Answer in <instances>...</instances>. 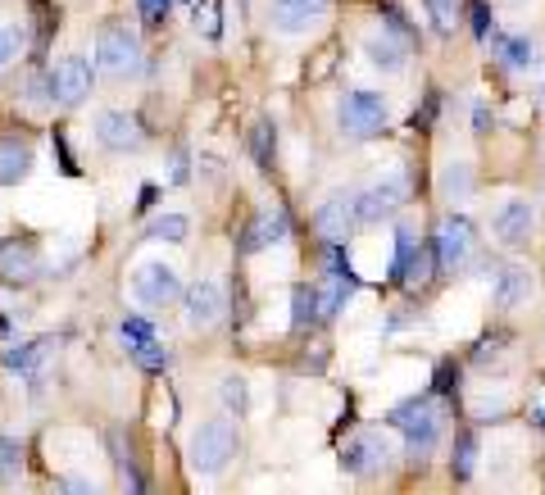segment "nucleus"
<instances>
[{"label":"nucleus","mask_w":545,"mask_h":495,"mask_svg":"<svg viewBox=\"0 0 545 495\" xmlns=\"http://www.w3.org/2000/svg\"><path fill=\"white\" fill-rule=\"evenodd\" d=\"M391 427L405 432V459L409 464H423V459L436 450V436H441V418H436V409L427 396H414V400L391 409Z\"/></svg>","instance_id":"f257e3e1"},{"label":"nucleus","mask_w":545,"mask_h":495,"mask_svg":"<svg viewBox=\"0 0 545 495\" xmlns=\"http://www.w3.org/2000/svg\"><path fill=\"white\" fill-rule=\"evenodd\" d=\"M237 423L232 418H209V423H200V432L191 436V468H196L200 477H218L223 468L237 459Z\"/></svg>","instance_id":"f03ea898"},{"label":"nucleus","mask_w":545,"mask_h":495,"mask_svg":"<svg viewBox=\"0 0 545 495\" xmlns=\"http://www.w3.org/2000/svg\"><path fill=\"white\" fill-rule=\"evenodd\" d=\"M341 119V132L355 141H368V137H382L387 132V119H391V105L382 91H350L337 109Z\"/></svg>","instance_id":"7ed1b4c3"},{"label":"nucleus","mask_w":545,"mask_h":495,"mask_svg":"<svg viewBox=\"0 0 545 495\" xmlns=\"http://www.w3.org/2000/svg\"><path fill=\"white\" fill-rule=\"evenodd\" d=\"M473 250H477V228L464 214H446L436 223L432 255H436V268H441V273H459V268L473 259Z\"/></svg>","instance_id":"20e7f679"},{"label":"nucleus","mask_w":545,"mask_h":495,"mask_svg":"<svg viewBox=\"0 0 545 495\" xmlns=\"http://www.w3.org/2000/svg\"><path fill=\"white\" fill-rule=\"evenodd\" d=\"M96 64L114 78H128V73L141 69V37L128 28V23H105L96 32Z\"/></svg>","instance_id":"39448f33"},{"label":"nucleus","mask_w":545,"mask_h":495,"mask_svg":"<svg viewBox=\"0 0 545 495\" xmlns=\"http://www.w3.org/2000/svg\"><path fill=\"white\" fill-rule=\"evenodd\" d=\"M96 87V69H91L82 55H64L55 69H50V100H60L64 109H78L82 100Z\"/></svg>","instance_id":"423d86ee"},{"label":"nucleus","mask_w":545,"mask_h":495,"mask_svg":"<svg viewBox=\"0 0 545 495\" xmlns=\"http://www.w3.org/2000/svg\"><path fill=\"white\" fill-rule=\"evenodd\" d=\"M405 191H409L405 178H387V182H377V187L359 191V196H350L355 223H382V218H396L400 205H405Z\"/></svg>","instance_id":"0eeeda50"},{"label":"nucleus","mask_w":545,"mask_h":495,"mask_svg":"<svg viewBox=\"0 0 545 495\" xmlns=\"http://www.w3.org/2000/svg\"><path fill=\"white\" fill-rule=\"evenodd\" d=\"M41 278V250L23 237L0 241V282L5 287H32Z\"/></svg>","instance_id":"6e6552de"},{"label":"nucleus","mask_w":545,"mask_h":495,"mask_svg":"<svg viewBox=\"0 0 545 495\" xmlns=\"http://www.w3.org/2000/svg\"><path fill=\"white\" fill-rule=\"evenodd\" d=\"M91 132H96V141H100L105 150H114V155L141 150V141H146L141 123L132 119V114H123V109H100L96 123H91Z\"/></svg>","instance_id":"1a4fd4ad"},{"label":"nucleus","mask_w":545,"mask_h":495,"mask_svg":"<svg viewBox=\"0 0 545 495\" xmlns=\"http://www.w3.org/2000/svg\"><path fill=\"white\" fill-rule=\"evenodd\" d=\"M287 237H291V214L282 205H268V209H259V214L250 218V228L241 232V250H246V255H259V250H268V246H282Z\"/></svg>","instance_id":"9d476101"},{"label":"nucleus","mask_w":545,"mask_h":495,"mask_svg":"<svg viewBox=\"0 0 545 495\" xmlns=\"http://www.w3.org/2000/svg\"><path fill=\"white\" fill-rule=\"evenodd\" d=\"M132 291H137L141 305L164 309V305H173V300L182 296V282H178V273H173L169 264H141L137 278H132Z\"/></svg>","instance_id":"9b49d317"},{"label":"nucleus","mask_w":545,"mask_h":495,"mask_svg":"<svg viewBox=\"0 0 545 495\" xmlns=\"http://www.w3.org/2000/svg\"><path fill=\"white\" fill-rule=\"evenodd\" d=\"M318 19H327V0H273L268 5V23L278 32H305L314 28Z\"/></svg>","instance_id":"f8f14e48"},{"label":"nucleus","mask_w":545,"mask_h":495,"mask_svg":"<svg viewBox=\"0 0 545 495\" xmlns=\"http://www.w3.org/2000/svg\"><path fill=\"white\" fill-rule=\"evenodd\" d=\"M314 232L327 241V246H346L350 232H355V209H350V196L323 200L318 214H314Z\"/></svg>","instance_id":"ddd939ff"},{"label":"nucleus","mask_w":545,"mask_h":495,"mask_svg":"<svg viewBox=\"0 0 545 495\" xmlns=\"http://www.w3.org/2000/svg\"><path fill=\"white\" fill-rule=\"evenodd\" d=\"M387 459H391L387 441H382V436H373V432L355 436V441L341 450V468H346V473H355V477H373L377 468H387Z\"/></svg>","instance_id":"4468645a"},{"label":"nucleus","mask_w":545,"mask_h":495,"mask_svg":"<svg viewBox=\"0 0 545 495\" xmlns=\"http://www.w3.org/2000/svg\"><path fill=\"white\" fill-rule=\"evenodd\" d=\"M223 318V287L214 278H200L196 287L187 291V327H214Z\"/></svg>","instance_id":"2eb2a0df"},{"label":"nucleus","mask_w":545,"mask_h":495,"mask_svg":"<svg viewBox=\"0 0 545 495\" xmlns=\"http://www.w3.org/2000/svg\"><path fill=\"white\" fill-rule=\"evenodd\" d=\"M532 228H536V205L532 200H509V205L496 214V237L505 241V246H527Z\"/></svg>","instance_id":"dca6fc26"},{"label":"nucleus","mask_w":545,"mask_h":495,"mask_svg":"<svg viewBox=\"0 0 545 495\" xmlns=\"http://www.w3.org/2000/svg\"><path fill=\"white\" fill-rule=\"evenodd\" d=\"M32 169V146L19 137H0V187H19Z\"/></svg>","instance_id":"f3484780"},{"label":"nucleus","mask_w":545,"mask_h":495,"mask_svg":"<svg viewBox=\"0 0 545 495\" xmlns=\"http://www.w3.org/2000/svg\"><path fill=\"white\" fill-rule=\"evenodd\" d=\"M50 350H55V337H37V341H23V346H10V350H5V368H10V373L32 377L50 359Z\"/></svg>","instance_id":"a211bd4d"},{"label":"nucleus","mask_w":545,"mask_h":495,"mask_svg":"<svg viewBox=\"0 0 545 495\" xmlns=\"http://www.w3.org/2000/svg\"><path fill=\"white\" fill-rule=\"evenodd\" d=\"M364 55H368V64H373V69L400 73V69H405L409 46H405L400 37H368V41H364Z\"/></svg>","instance_id":"6ab92c4d"},{"label":"nucleus","mask_w":545,"mask_h":495,"mask_svg":"<svg viewBox=\"0 0 545 495\" xmlns=\"http://www.w3.org/2000/svg\"><path fill=\"white\" fill-rule=\"evenodd\" d=\"M491 50H496V60L505 64V69H532L536 64V46L527 37H505V32H491Z\"/></svg>","instance_id":"aec40b11"},{"label":"nucleus","mask_w":545,"mask_h":495,"mask_svg":"<svg viewBox=\"0 0 545 495\" xmlns=\"http://www.w3.org/2000/svg\"><path fill=\"white\" fill-rule=\"evenodd\" d=\"M527 296H532V273H527V268H505V273L496 278V305L500 309H518Z\"/></svg>","instance_id":"412c9836"},{"label":"nucleus","mask_w":545,"mask_h":495,"mask_svg":"<svg viewBox=\"0 0 545 495\" xmlns=\"http://www.w3.org/2000/svg\"><path fill=\"white\" fill-rule=\"evenodd\" d=\"M191 28L209 41L223 37V0H191Z\"/></svg>","instance_id":"4be33fe9"},{"label":"nucleus","mask_w":545,"mask_h":495,"mask_svg":"<svg viewBox=\"0 0 545 495\" xmlns=\"http://www.w3.org/2000/svg\"><path fill=\"white\" fill-rule=\"evenodd\" d=\"M273 150H278V132H273L268 119H259L255 128H250V155H255L259 173H273Z\"/></svg>","instance_id":"5701e85b"},{"label":"nucleus","mask_w":545,"mask_h":495,"mask_svg":"<svg viewBox=\"0 0 545 495\" xmlns=\"http://www.w3.org/2000/svg\"><path fill=\"white\" fill-rule=\"evenodd\" d=\"M309 323H318V287L300 282V287L291 291V327H296V332H305Z\"/></svg>","instance_id":"b1692460"},{"label":"nucleus","mask_w":545,"mask_h":495,"mask_svg":"<svg viewBox=\"0 0 545 495\" xmlns=\"http://www.w3.org/2000/svg\"><path fill=\"white\" fill-rule=\"evenodd\" d=\"M132 364L141 368V373H169V364H173V355H169V346H159V337H150V341H141V346H132Z\"/></svg>","instance_id":"393cba45"},{"label":"nucleus","mask_w":545,"mask_h":495,"mask_svg":"<svg viewBox=\"0 0 545 495\" xmlns=\"http://www.w3.org/2000/svg\"><path fill=\"white\" fill-rule=\"evenodd\" d=\"M191 232V223L182 214H159L155 223L146 228V241H164V246H182Z\"/></svg>","instance_id":"a878e982"},{"label":"nucleus","mask_w":545,"mask_h":495,"mask_svg":"<svg viewBox=\"0 0 545 495\" xmlns=\"http://www.w3.org/2000/svg\"><path fill=\"white\" fill-rule=\"evenodd\" d=\"M427 14H432V28L441 32V37H450V32L459 28V14H464V0H427Z\"/></svg>","instance_id":"bb28decb"},{"label":"nucleus","mask_w":545,"mask_h":495,"mask_svg":"<svg viewBox=\"0 0 545 495\" xmlns=\"http://www.w3.org/2000/svg\"><path fill=\"white\" fill-rule=\"evenodd\" d=\"M432 268H436V255H432V246H423V250H414V259L405 264L400 282H405V287H427V282H432Z\"/></svg>","instance_id":"cd10ccee"},{"label":"nucleus","mask_w":545,"mask_h":495,"mask_svg":"<svg viewBox=\"0 0 545 495\" xmlns=\"http://www.w3.org/2000/svg\"><path fill=\"white\" fill-rule=\"evenodd\" d=\"M414 250H418V232L409 228V223H400L396 228V259H391V278L400 282V273H405V264L414 259Z\"/></svg>","instance_id":"c85d7f7f"},{"label":"nucleus","mask_w":545,"mask_h":495,"mask_svg":"<svg viewBox=\"0 0 545 495\" xmlns=\"http://www.w3.org/2000/svg\"><path fill=\"white\" fill-rule=\"evenodd\" d=\"M473 464H477V436L464 432L455 446V459H450V468H455V477L464 482V477H473Z\"/></svg>","instance_id":"c756f323"},{"label":"nucleus","mask_w":545,"mask_h":495,"mask_svg":"<svg viewBox=\"0 0 545 495\" xmlns=\"http://www.w3.org/2000/svg\"><path fill=\"white\" fill-rule=\"evenodd\" d=\"M218 396H223V405L232 409V414H246L250 409V391H246V377H223V391H218Z\"/></svg>","instance_id":"7c9ffc66"},{"label":"nucleus","mask_w":545,"mask_h":495,"mask_svg":"<svg viewBox=\"0 0 545 495\" xmlns=\"http://www.w3.org/2000/svg\"><path fill=\"white\" fill-rule=\"evenodd\" d=\"M441 191H446L450 200H464L468 191H473V173H468V164H450L446 178H441Z\"/></svg>","instance_id":"2f4dec72"},{"label":"nucleus","mask_w":545,"mask_h":495,"mask_svg":"<svg viewBox=\"0 0 545 495\" xmlns=\"http://www.w3.org/2000/svg\"><path fill=\"white\" fill-rule=\"evenodd\" d=\"M23 468V450L19 441H10V436H0V482H14Z\"/></svg>","instance_id":"473e14b6"},{"label":"nucleus","mask_w":545,"mask_h":495,"mask_svg":"<svg viewBox=\"0 0 545 495\" xmlns=\"http://www.w3.org/2000/svg\"><path fill=\"white\" fill-rule=\"evenodd\" d=\"M119 337L128 341V350H132V346H141V341H150V337H155V327H150V318L128 314V318H123V323H119Z\"/></svg>","instance_id":"72a5a7b5"},{"label":"nucleus","mask_w":545,"mask_h":495,"mask_svg":"<svg viewBox=\"0 0 545 495\" xmlns=\"http://www.w3.org/2000/svg\"><path fill=\"white\" fill-rule=\"evenodd\" d=\"M432 391H436V396H450V391H459V364H455V359H441V364H436Z\"/></svg>","instance_id":"f704fd0d"},{"label":"nucleus","mask_w":545,"mask_h":495,"mask_svg":"<svg viewBox=\"0 0 545 495\" xmlns=\"http://www.w3.org/2000/svg\"><path fill=\"white\" fill-rule=\"evenodd\" d=\"M382 19H387V32H391V37H400V41H405V46H409V41H414V28H409V23H405V14H400V5H396V0H382Z\"/></svg>","instance_id":"c9c22d12"},{"label":"nucleus","mask_w":545,"mask_h":495,"mask_svg":"<svg viewBox=\"0 0 545 495\" xmlns=\"http://www.w3.org/2000/svg\"><path fill=\"white\" fill-rule=\"evenodd\" d=\"M468 23H473V37L477 41H486L491 32H496V28H491L496 19H491V5H486V0H473V5H468Z\"/></svg>","instance_id":"e433bc0d"},{"label":"nucleus","mask_w":545,"mask_h":495,"mask_svg":"<svg viewBox=\"0 0 545 495\" xmlns=\"http://www.w3.org/2000/svg\"><path fill=\"white\" fill-rule=\"evenodd\" d=\"M137 10H141V19H146V28H164L173 0H137Z\"/></svg>","instance_id":"4c0bfd02"},{"label":"nucleus","mask_w":545,"mask_h":495,"mask_svg":"<svg viewBox=\"0 0 545 495\" xmlns=\"http://www.w3.org/2000/svg\"><path fill=\"white\" fill-rule=\"evenodd\" d=\"M19 46H23V32L19 28H0V69L19 55Z\"/></svg>","instance_id":"58836bf2"},{"label":"nucleus","mask_w":545,"mask_h":495,"mask_svg":"<svg viewBox=\"0 0 545 495\" xmlns=\"http://www.w3.org/2000/svg\"><path fill=\"white\" fill-rule=\"evenodd\" d=\"M436 105H441V96L436 91H427V105H423V114H414V128L423 132V128H432V119H436Z\"/></svg>","instance_id":"ea45409f"},{"label":"nucleus","mask_w":545,"mask_h":495,"mask_svg":"<svg viewBox=\"0 0 545 495\" xmlns=\"http://www.w3.org/2000/svg\"><path fill=\"white\" fill-rule=\"evenodd\" d=\"M55 150H60V169L73 178V173H78V164H73V155H69V141H64V132H55Z\"/></svg>","instance_id":"a19ab883"},{"label":"nucleus","mask_w":545,"mask_h":495,"mask_svg":"<svg viewBox=\"0 0 545 495\" xmlns=\"http://www.w3.org/2000/svg\"><path fill=\"white\" fill-rule=\"evenodd\" d=\"M473 128H477V137H486V132H491V109H486V105L473 109Z\"/></svg>","instance_id":"79ce46f5"},{"label":"nucleus","mask_w":545,"mask_h":495,"mask_svg":"<svg viewBox=\"0 0 545 495\" xmlns=\"http://www.w3.org/2000/svg\"><path fill=\"white\" fill-rule=\"evenodd\" d=\"M173 182H187V150L173 155Z\"/></svg>","instance_id":"37998d69"},{"label":"nucleus","mask_w":545,"mask_h":495,"mask_svg":"<svg viewBox=\"0 0 545 495\" xmlns=\"http://www.w3.org/2000/svg\"><path fill=\"white\" fill-rule=\"evenodd\" d=\"M532 423H536V427H541V432H545V405H536V409H532Z\"/></svg>","instance_id":"c03bdc74"},{"label":"nucleus","mask_w":545,"mask_h":495,"mask_svg":"<svg viewBox=\"0 0 545 495\" xmlns=\"http://www.w3.org/2000/svg\"><path fill=\"white\" fill-rule=\"evenodd\" d=\"M187 5H191V0H187Z\"/></svg>","instance_id":"a18cd8bd"}]
</instances>
